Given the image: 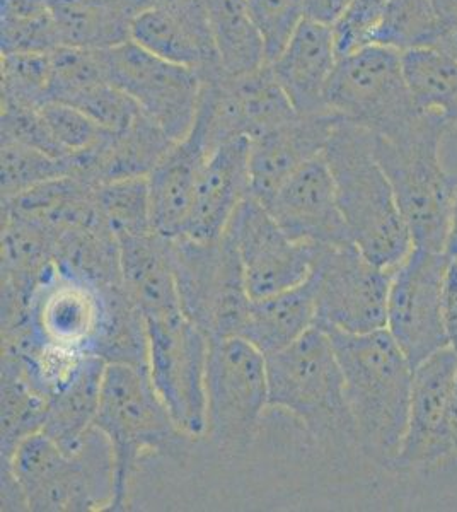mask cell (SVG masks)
I'll return each instance as SVG.
<instances>
[{
	"mask_svg": "<svg viewBox=\"0 0 457 512\" xmlns=\"http://www.w3.org/2000/svg\"><path fill=\"white\" fill-rule=\"evenodd\" d=\"M324 332L342 369L360 451L393 466L405 439L415 367L386 328L359 335Z\"/></svg>",
	"mask_w": 457,
	"mask_h": 512,
	"instance_id": "obj_1",
	"label": "cell"
},
{
	"mask_svg": "<svg viewBox=\"0 0 457 512\" xmlns=\"http://www.w3.org/2000/svg\"><path fill=\"white\" fill-rule=\"evenodd\" d=\"M451 120L432 111L386 135H372L374 152L393 187L410 229L413 246L446 251L452 210L457 197V173L442 161V147Z\"/></svg>",
	"mask_w": 457,
	"mask_h": 512,
	"instance_id": "obj_2",
	"label": "cell"
},
{
	"mask_svg": "<svg viewBox=\"0 0 457 512\" xmlns=\"http://www.w3.org/2000/svg\"><path fill=\"white\" fill-rule=\"evenodd\" d=\"M323 154L353 245L372 263L394 270L410 253L413 239L388 175L377 161L371 132L342 120Z\"/></svg>",
	"mask_w": 457,
	"mask_h": 512,
	"instance_id": "obj_3",
	"label": "cell"
},
{
	"mask_svg": "<svg viewBox=\"0 0 457 512\" xmlns=\"http://www.w3.org/2000/svg\"><path fill=\"white\" fill-rule=\"evenodd\" d=\"M267 376L268 407L299 420L324 448L360 449L342 369L323 328L313 326L287 349L268 355Z\"/></svg>",
	"mask_w": 457,
	"mask_h": 512,
	"instance_id": "obj_4",
	"label": "cell"
},
{
	"mask_svg": "<svg viewBox=\"0 0 457 512\" xmlns=\"http://www.w3.org/2000/svg\"><path fill=\"white\" fill-rule=\"evenodd\" d=\"M2 472L16 478L29 511H101L115 499V456L94 425L76 451H64L45 432L31 434L2 460Z\"/></svg>",
	"mask_w": 457,
	"mask_h": 512,
	"instance_id": "obj_5",
	"label": "cell"
},
{
	"mask_svg": "<svg viewBox=\"0 0 457 512\" xmlns=\"http://www.w3.org/2000/svg\"><path fill=\"white\" fill-rule=\"evenodd\" d=\"M94 427L108 437L115 456L113 511L125 509L130 480L144 454L178 456L191 439L157 395L149 371L118 362L106 364Z\"/></svg>",
	"mask_w": 457,
	"mask_h": 512,
	"instance_id": "obj_6",
	"label": "cell"
},
{
	"mask_svg": "<svg viewBox=\"0 0 457 512\" xmlns=\"http://www.w3.org/2000/svg\"><path fill=\"white\" fill-rule=\"evenodd\" d=\"M183 315L210 340L241 337L253 297L231 234L214 241L168 239Z\"/></svg>",
	"mask_w": 457,
	"mask_h": 512,
	"instance_id": "obj_7",
	"label": "cell"
},
{
	"mask_svg": "<svg viewBox=\"0 0 457 512\" xmlns=\"http://www.w3.org/2000/svg\"><path fill=\"white\" fill-rule=\"evenodd\" d=\"M207 431L227 453L248 451L268 407L267 357L241 337L210 340Z\"/></svg>",
	"mask_w": 457,
	"mask_h": 512,
	"instance_id": "obj_8",
	"label": "cell"
},
{
	"mask_svg": "<svg viewBox=\"0 0 457 512\" xmlns=\"http://www.w3.org/2000/svg\"><path fill=\"white\" fill-rule=\"evenodd\" d=\"M311 248L314 326L355 335L386 328L393 270L372 263L355 245Z\"/></svg>",
	"mask_w": 457,
	"mask_h": 512,
	"instance_id": "obj_9",
	"label": "cell"
},
{
	"mask_svg": "<svg viewBox=\"0 0 457 512\" xmlns=\"http://www.w3.org/2000/svg\"><path fill=\"white\" fill-rule=\"evenodd\" d=\"M326 106L372 135L389 134L422 111L406 86L401 52L379 45L338 59L326 89Z\"/></svg>",
	"mask_w": 457,
	"mask_h": 512,
	"instance_id": "obj_10",
	"label": "cell"
},
{
	"mask_svg": "<svg viewBox=\"0 0 457 512\" xmlns=\"http://www.w3.org/2000/svg\"><path fill=\"white\" fill-rule=\"evenodd\" d=\"M145 328L154 390L186 436H205L210 338L183 313L149 318Z\"/></svg>",
	"mask_w": 457,
	"mask_h": 512,
	"instance_id": "obj_11",
	"label": "cell"
},
{
	"mask_svg": "<svg viewBox=\"0 0 457 512\" xmlns=\"http://www.w3.org/2000/svg\"><path fill=\"white\" fill-rule=\"evenodd\" d=\"M99 53L108 81L134 99L145 117L174 142L188 137L202 98L203 79L198 70L154 57L134 41Z\"/></svg>",
	"mask_w": 457,
	"mask_h": 512,
	"instance_id": "obj_12",
	"label": "cell"
},
{
	"mask_svg": "<svg viewBox=\"0 0 457 512\" xmlns=\"http://www.w3.org/2000/svg\"><path fill=\"white\" fill-rule=\"evenodd\" d=\"M452 256L413 246L393 270L386 330L411 366L449 347L442 321V286Z\"/></svg>",
	"mask_w": 457,
	"mask_h": 512,
	"instance_id": "obj_13",
	"label": "cell"
},
{
	"mask_svg": "<svg viewBox=\"0 0 457 512\" xmlns=\"http://www.w3.org/2000/svg\"><path fill=\"white\" fill-rule=\"evenodd\" d=\"M456 374L457 350L451 345L415 367L408 425L394 468L427 472L457 463L452 429Z\"/></svg>",
	"mask_w": 457,
	"mask_h": 512,
	"instance_id": "obj_14",
	"label": "cell"
},
{
	"mask_svg": "<svg viewBox=\"0 0 457 512\" xmlns=\"http://www.w3.org/2000/svg\"><path fill=\"white\" fill-rule=\"evenodd\" d=\"M227 233L238 248L246 287L253 299L301 286L311 274L313 248L292 241L253 195L232 217Z\"/></svg>",
	"mask_w": 457,
	"mask_h": 512,
	"instance_id": "obj_15",
	"label": "cell"
},
{
	"mask_svg": "<svg viewBox=\"0 0 457 512\" xmlns=\"http://www.w3.org/2000/svg\"><path fill=\"white\" fill-rule=\"evenodd\" d=\"M105 316V297L98 287L48 268L29 306V323L38 344L74 354L93 355Z\"/></svg>",
	"mask_w": 457,
	"mask_h": 512,
	"instance_id": "obj_16",
	"label": "cell"
},
{
	"mask_svg": "<svg viewBox=\"0 0 457 512\" xmlns=\"http://www.w3.org/2000/svg\"><path fill=\"white\" fill-rule=\"evenodd\" d=\"M263 205L296 243L353 245L338 207L335 181L324 154L297 169Z\"/></svg>",
	"mask_w": 457,
	"mask_h": 512,
	"instance_id": "obj_17",
	"label": "cell"
},
{
	"mask_svg": "<svg viewBox=\"0 0 457 512\" xmlns=\"http://www.w3.org/2000/svg\"><path fill=\"white\" fill-rule=\"evenodd\" d=\"M342 120L335 113L297 115L249 139L251 195L265 204L290 175L323 154Z\"/></svg>",
	"mask_w": 457,
	"mask_h": 512,
	"instance_id": "obj_18",
	"label": "cell"
},
{
	"mask_svg": "<svg viewBox=\"0 0 457 512\" xmlns=\"http://www.w3.org/2000/svg\"><path fill=\"white\" fill-rule=\"evenodd\" d=\"M249 195V139L238 137L215 147L205 159L185 236L197 241L220 238Z\"/></svg>",
	"mask_w": 457,
	"mask_h": 512,
	"instance_id": "obj_19",
	"label": "cell"
},
{
	"mask_svg": "<svg viewBox=\"0 0 457 512\" xmlns=\"http://www.w3.org/2000/svg\"><path fill=\"white\" fill-rule=\"evenodd\" d=\"M336 64L338 53L330 24L306 18L270 67L299 115H321L331 113L326 89Z\"/></svg>",
	"mask_w": 457,
	"mask_h": 512,
	"instance_id": "obj_20",
	"label": "cell"
},
{
	"mask_svg": "<svg viewBox=\"0 0 457 512\" xmlns=\"http://www.w3.org/2000/svg\"><path fill=\"white\" fill-rule=\"evenodd\" d=\"M210 151L203 135L191 128L152 169L149 181L152 229L162 238L185 236L198 176Z\"/></svg>",
	"mask_w": 457,
	"mask_h": 512,
	"instance_id": "obj_21",
	"label": "cell"
},
{
	"mask_svg": "<svg viewBox=\"0 0 457 512\" xmlns=\"http://www.w3.org/2000/svg\"><path fill=\"white\" fill-rule=\"evenodd\" d=\"M116 241L120 248L123 289L145 320L183 313L169 258L168 238L151 231Z\"/></svg>",
	"mask_w": 457,
	"mask_h": 512,
	"instance_id": "obj_22",
	"label": "cell"
},
{
	"mask_svg": "<svg viewBox=\"0 0 457 512\" xmlns=\"http://www.w3.org/2000/svg\"><path fill=\"white\" fill-rule=\"evenodd\" d=\"M105 369L106 362L101 357L82 355L48 398L41 432L64 451H76L87 432L93 429Z\"/></svg>",
	"mask_w": 457,
	"mask_h": 512,
	"instance_id": "obj_23",
	"label": "cell"
},
{
	"mask_svg": "<svg viewBox=\"0 0 457 512\" xmlns=\"http://www.w3.org/2000/svg\"><path fill=\"white\" fill-rule=\"evenodd\" d=\"M62 47L108 50L130 41L134 0H48Z\"/></svg>",
	"mask_w": 457,
	"mask_h": 512,
	"instance_id": "obj_24",
	"label": "cell"
},
{
	"mask_svg": "<svg viewBox=\"0 0 457 512\" xmlns=\"http://www.w3.org/2000/svg\"><path fill=\"white\" fill-rule=\"evenodd\" d=\"M314 325L316 303L307 277L301 286L253 299L241 338L268 357L290 347Z\"/></svg>",
	"mask_w": 457,
	"mask_h": 512,
	"instance_id": "obj_25",
	"label": "cell"
},
{
	"mask_svg": "<svg viewBox=\"0 0 457 512\" xmlns=\"http://www.w3.org/2000/svg\"><path fill=\"white\" fill-rule=\"evenodd\" d=\"M130 41L154 57L198 70L202 79L224 72L217 53L203 47L197 36L157 4L135 14L130 24Z\"/></svg>",
	"mask_w": 457,
	"mask_h": 512,
	"instance_id": "obj_26",
	"label": "cell"
},
{
	"mask_svg": "<svg viewBox=\"0 0 457 512\" xmlns=\"http://www.w3.org/2000/svg\"><path fill=\"white\" fill-rule=\"evenodd\" d=\"M203 6L224 74L244 76L268 64L248 0H203Z\"/></svg>",
	"mask_w": 457,
	"mask_h": 512,
	"instance_id": "obj_27",
	"label": "cell"
},
{
	"mask_svg": "<svg viewBox=\"0 0 457 512\" xmlns=\"http://www.w3.org/2000/svg\"><path fill=\"white\" fill-rule=\"evenodd\" d=\"M227 88L236 106L239 125L244 137L256 135L296 118V108L290 103L270 64L244 76H227Z\"/></svg>",
	"mask_w": 457,
	"mask_h": 512,
	"instance_id": "obj_28",
	"label": "cell"
},
{
	"mask_svg": "<svg viewBox=\"0 0 457 512\" xmlns=\"http://www.w3.org/2000/svg\"><path fill=\"white\" fill-rule=\"evenodd\" d=\"M401 64L415 105L452 120L457 113V60L437 48H413L401 52Z\"/></svg>",
	"mask_w": 457,
	"mask_h": 512,
	"instance_id": "obj_29",
	"label": "cell"
},
{
	"mask_svg": "<svg viewBox=\"0 0 457 512\" xmlns=\"http://www.w3.org/2000/svg\"><path fill=\"white\" fill-rule=\"evenodd\" d=\"M62 47L48 0H0V52L52 53Z\"/></svg>",
	"mask_w": 457,
	"mask_h": 512,
	"instance_id": "obj_30",
	"label": "cell"
},
{
	"mask_svg": "<svg viewBox=\"0 0 457 512\" xmlns=\"http://www.w3.org/2000/svg\"><path fill=\"white\" fill-rule=\"evenodd\" d=\"M96 200L116 239L154 231L147 176L106 181L96 188Z\"/></svg>",
	"mask_w": 457,
	"mask_h": 512,
	"instance_id": "obj_31",
	"label": "cell"
},
{
	"mask_svg": "<svg viewBox=\"0 0 457 512\" xmlns=\"http://www.w3.org/2000/svg\"><path fill=\"white\" fill-rule=\"evenodd\" d=\"M74 175V156L53 158L33 147L2 140V200L18 197L48 181Z\"/></svg>",
	"mask_w": 457,
	"mask_h": 512,
	"instance_id": "obj_32",
	"label": "cell"
},
{
	"mask_svg": "<svg viewBox=\"0 0 457 512\" xmlns=\"http://www.w3.org/2000/svg\"><path fill=\"white\" fill-rule=\"evenodd\" d=\"M440 26L439 14L430 0H391L374 45L398 52L434 48Z\"/></svg>",
	"mask_w": 457,
	"mask_h": 512,
	"instance_id": "obj_33",
	"label": "cell"
},
{
	"mask_svg": "<svg viewBox=\"0 0 457 512\" xmlns=\"http://www.w3.org/2000/svg\"><path fill=\"white\" fill-rule=\"evenodd\" d=\"M2 101L38 108L50 101L52 53H7L0 60Z\"/></svg>",
	"mask_w": 457,
	"mask_h": 512,
	"instance_id": "obj_34",
	"label": "cell"
},
{
	"mask_svg": "<svg viewBox=\"0 0 457 512\" xmlns=\"http://www.w3.org/2000/svg\"><path fill=\"white\" fill-rule=\"evenodd\" d=\"M108 81L99 50L58 47L52 52L50 101L74 105L82 94Z\"/></svg>",
	"mask_w": 457,
	"mask_h": 512,
	"instance_id": "obj_35",
	"label": "cell"
},
{
	"mask_svg": "<svg viewBox=\"0 0 457 512\" xmlns=\"http://www.w3.org/2000/svg\"><path fill=\"white\" fill-rule=\"evenodd\" d=\"M248 7L270 64L307 18L306 0H248Z\"/></svg>",
	"mask_w": 457,
	"mask_h": 512,
	"instance_id": "obj_36",
	"label": "cell"
},
{
	"mask_svg": "<svg viewBox=\"0 0 457 512\" xmlns=\"http://www.w3.org/2000/svg\"><path fill=\"white\" fill-rule=\"evenodd\" d=\"M391 0H350L331 24L338 59L360 48L372 47L388 14Z\"/></svg>",
	"mask_w": 457,
	"mask_h": 512,
	"instance_id": "obj_37",
	"label": "cell"
},
{
	"mask_svg": "<svg viewBox=\"0 0 457 512\" xmlns=\"http://www.w3.org/2000/svg\"><path fill=\"white\" fill-rule=\"evenodd\" d=\"M41 117L52 132L53 139L69 156H77L82 152L98 147L106 135V128L87 117L84 111L76 106L65 105L60 101H48L40 108Z\"/></svg>",
	"mask_w": 457,
	"mask_h": 512,
	"instance_id": "obj_38",
	"label": "cell"
},
{
	"mask_svg": "<svg viewBox=\"0 0 457 512\" xmlns=\"http://www.w3.org/2000/svg\"><path fill=\"white\" fill-rule=\"evenodd\" d=\"M84 111L87 117L106 128L108 132L120 134L135 122L140 115L139 106L134 99L113 86L110 81L101 82L99 86L82 94L74 105Z\"/></svg>",
	"mask_w": 457,
	"mask_h": 512,
	"instance_id": "obj_39",
	"label": "cell"
},
{
	"mask_svg": "<svg viewBox=\"0 0 457 512\" xmlns=\"http://www.w3.org/2000/svg\"><path fill=\"white\" fill-rule=\"evenodd\" d=\"M2 140L33 147L38 151L47 152L53 158H72L58 146L57 140L53 139L52 132L38 108L2 101Z\"/></svg>",
	"mask_w": 457,
	"mask_h": 512,
	"instance_id": "obj_40",
	"label": "cell"
},
{
	"mask_svg": "<svg viewBox=\"0 0 457 512\" xmlns=\"http://www.w3.org/2000/svg\"><path fill=\"white\" fill-rule=\"evenodd\" d=\"M442 321H444L449 345L457 350V258H451V262L447 265L446 277H444Z\"/></svg>",
	"mask_w": 457,
	"mask_h": 512,
	"instance_id": "obj_41",
	"label": "cell"
},
{
	"mask_svg": "<svg viewBox=\"0 0 457 512\" xmlns=\"http://www.w3.org/2000/svg\"><path fill=\"white\" fill-rule=\"evenodd\" d=\"M348 2L350 0H306L307 18L331 26L345 11Z\"/></svg>",
	"mask_w": 457,
	"mask_h": 512,
	"instance_id": "obj_42",
	"label": "cell"
},
{
	"mask_svg": "<svg viewBox=\"0 0 457 512\" xmlns=\"http://www.w3.org/2000/svg\"><path fill=\"white\" fill-rule=\"evenodd\" d=\"M434 48L457 60V14L440 26V33Z\"/></svg>",
	"mask_w": 457,
	"mask_h": 512,
	"instance_id": "obj_43",
	"label": "cell"
},
{
	"mask_svg": "<svg viewBox=\"0 0 457 512\" xmlns=\"http://www.w3.org/2000/svg\"><path fill=\"white\" fill-rule=\"evenodd\" d=\"M439 14L440 23L444 24L457 14V0H430Z\"/></svg>",
	"mask_w": 457,
	"mask_h": 512,
	"instance_id": "obj_44",
	"label": "cell"
},
{
	"mask_svg": "<svg viewBox=\"0 0 457 512\" xmlns=\"http://www.w3.org/2000/svg\"><path fill=\"white\" fill-rule=\"evenodd\" d=\"M446 253L452 258H457V197L454 210H452L451 227H449V236H447Z\"/></svg>",
	"mask_w": 457,
	"mask_h": 512,
	"instance_id": "obj_45",
	"label": "cell"
},
{
	"mask_svg": "<svg viewBox=\"0 0 457 512\" xmlns=\"http://www.w3.org/2000/svg\"><path fill=\"white\" fill-rule=\"evenodd\" d=\"M452 429H454V441L457 449V374L456 384H454V402H452Z\"/></svg>",
	"mask_w": 457,
	"mask_h": 512,
	"instance_id": "obj_46",
	"label": "cell"
},
{
	"mask_svg": "<svg viewBox=\"0 0 457 512\" xmlns=\"http://www.w3.org/2000/svg\"><path fill=\"white\" fill-rule=\"evenodd\" d=\"M449 134L454 135V137H457V113L451 120V128H449Z\"/></svg>",
	"mask_w": 457,
	"mask_h": 512,
	"instance_id": "obj_47",
	"label": "cell"
},
{
	"mask_svg": "<svg viewBox=\"0 0 457 512\" xmlns=\"http://www.w3.org/2000/svg\"><path fill=\"white\" fill-rule=\"evenodd\" d=\"M134 2L140 7V9H144V7L151 6L154 0H134Z\"/></svg>",
	"mask_w": 457,
	"mask_h": 512,
	"instance_id": "obj_48",
	"label": "cell"
}]
</instances>
